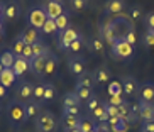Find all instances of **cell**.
I'll use <instances>...</instances> for the list:
<instances>
[{"label": "cell", "mask_w": 154, "mask_h": 132, "mask_svg": "<svg viewBox=\"0 0 154 132\" xmlns=\"http://www.w3.org/2000/svg\"><path fill=\"white\" fill-rule=\"evenodd\" d=\"M86 46H88L90 53H93V54H102V53H103V39L100 36L88 37V39H86Z\"/></svg>", "instance_id": "obj_19"}, {"label": "cell", "mask_w": 154, "mask_h": 132, "mask_svg": "<svg viewBox=\"0 0 154 132\" xmlns=\"http://www.w3.org/2000/svg\"><path fill=\"white\" fill-rule=\"evenodd\" d=\"M110 54L115 59H131L134 56V46L129 44L125 39H117L112 46Z\"/></svg>", "instance_id": "obj_4"}, {"label": "cell", "mask_w": 154, "mask_h": 132, "mask_svg": "<svg viewBox=\"0 0 154 132\" xmlns=\"http://www.w3.org/2000/svg\"><path fill=\"white\" fill-rule=\"evenodd\" d=\"M69 107H82V100L76 97L75 91H68L63 97V109H69Z\"/></svg>", "instance_id": "obj_24"}, {"label": "cell", "mask_w": 154, "mask_h": 132, "mask_svg": "<svg viewBox=\"0 0 154 132\" xmlns=\"http://www.w3.org/2000/svg\"><path fill=\"white\" fill-rule=\"evenodd\" d=\"M15 73L12 71V68H5L2 73H0V85H4L5 88H9V87H12L14 85V81H15Z\"/></svg>", "instance_id": "obj_23"}, {"label": "cell", "mask_w": 154, "mask_h": 132, "mask_svg": "<svg viewBox=\"0 0 154 132\" xmlns=\"http://www.w3.org/2000/svg\"><path fill=\"white\" fill-rule=\"evenodd\" d=\"M2 37H4V34H0V41H2Z\"/></svg>", "instance_id": "obj_54"}, {"label": "cell", "mask_w": 154, "mask_h": 132, "mask_svg": "<svg viewBox=\"0 0 154 132\" xmlns=\"http://www.w3.org/2000/svg\"><path fill=\"white\" fill-rule=\"evenodd\" d=\"M91 132H95V130H91Z\"/></svg>", "instance_id": "obj_56"}, {"label": "cell", "mask_w": 154, "mask_h": 132, "mask_svg": "<svg viewBox=\"0 0 154 132\" xmlns=\"http://www.w3.org/2000/svg\"><path fill=\"white\" fill-rule=\"evenodd\" d=\"M129 44H132V46H136V42H137V36H136V29L132 27V29H129L127 31V34H125V37H124Z\"/></svg>", "instance_id": "obj_43"}, {"label": "cell", "mask_w": 154, "mask_h": 132, "mask_svg": "<svg viewBox=\"0 0 154 132\" xmlns=\"http://www.w3.org/2000/svg\"><path fill=\"white\" fill-rule=\"evenodd\" d=\"M54 22H56V27H58V32H63L64 29H68L69 27V12L68 10H64Z\"/></svg>", "instance_id": "obj_31"}, {"label": "cell", "mask_w": 154, "mask_h": 132, "mask_svg": "<svg viewBox=\"0 0 154 132\" xmlns=\"http://www.w3.org/2000/svg\"><path fill=\"white\" fill-rule=\"evenodd\" d=\"M69 5H71L73 14H80L88 7V0H69Z\"/></svg>", "instance_id": "obj_35"}, {"label": "cell", "mask_w": 154, "mask_h": 132, "mask_svg": "<svg viewBox=\"0 0 154 132\" xmlns=\"http://www.w3.org/2000/svg\"><path fill=\"white\" fill-rule=\"evenodd\" d=\"M125 95H113L109 98V103L110 105H115V107H120L122 103H125Z\"/></svg>", "instance_id": "obj_42"}, {"label": "cell", "mask_w": 154, "mask_h": 132, "mask_svg": "<svg viewBox=\"0 0 154 132\" xmlns=\"http://www.w3.org/2000/svg\"><path fill=\"white\" fill-rule=\"evenodd\" d=\"M49 51V48H48V44L42 41L36 42V44H32V58H36V56H41L44 54V53H48Z\"/></svg>", "instance_id": "obj_37"}, {"label": "cell", "mask_w": 154, "mask_h": 132, "mask_svg": "<svg viewBox=\"0 0 154 132\" xmlns=\"http://www.w3.org/2000/svg\"><path fill=\"white\" fill-rule=\"evenodd\" d=\"M83 44H85V37L80 36V37L76 39V41H75V42H73V44L68 48V51H71L73 54H78V53H80V51L83 49Z\"/></svg>", "instance_id": "obj_40"}, {"label": "cell", "mask_w": 154, "mask_h": 132, "mask_svg": "<svg viewBox=\"0 0 154 132\" xmlns=\"http://www.w3.org/2000/svg\"><path fill=\"white\" fill-rule=\"evenodd\" d=\"M95 76H93V71H85L83 75L76 78V87H83V88H91L95 87Z\"/></svg>", "instance_id": "obj_21"}, {"label": "cell", "mask_w": 154, "mask_h": 132, "mask_svg": "<svg viewBox=\"0 0 154 132\" xmlns=\"http://www.w3.org/2000/svg\"><path fill=\"white\" fill-rule=\"evenodd\" d=\"M5 93H7V88H5L4 85H0V98H2V97H5Z\"/></svg>", "instance_id": "obj_49"}, {"label": "cell", "mask_w": 154, "mask_h": 132, "mask_svg": "<svg viewBox=\"0 0 154 132\" xmlns=\"http://www.w3.org/2000/svg\"><path fill=\"white\" fill-rule=\"evenodd\" d=\"M41 32H44L46 36H53V34H56V32H58V27H56V22L53 20V19H48V20H46V24L42 26Z\"/></svg>", "instance_id": "obj_38"}, {"label": "cell", "mask_w": 154, "mask_h": 132, "mask_svg": "<svg viewBox=\"0 0 154 132\" xmlns=\"http://www.w3.org/2000/svg\"><path fill=\"white\" fill-rule=\"evenodd\" d=\"M0 20H5L4 19V4L0 2Z\"/></svg>", "instance_id": "obj_50"}, {"label": "cell", "mask_w": 154, "mask_h": 132, "mask_svg": "<svg viewBox=\"0 0 154 132\" xmlns=\"http://www.w3.org/2000/svg\"><path fill=\"white\" fill-rule=\"evenodd\" d=\"M120 83H122L124 95H127V97H136L137 93H139V83H137V80H136L134 76H131V75L122 76Z\"/></svg>", "instance_id": "obj_10"}, {"label": "cell", "mask_w": 154, "mask_h": 132, "mask_svg": "<svg viewBox=\"0 0 154 132\" xmlns=\"http://www.w3.org/2000/svg\"><path fill=\"white\" fill-rule=\"evenodd\" d=\"M49 54H51V51H48V53H44V54H41V56H36V58H32L31 61H29L31 71L36 75V76H42L46 63H48V59H49Z\"/></svg>", "instance_id": "obj_9"}, {"label": "cell", "mask_w": 154, "mask_h": 132, "mask_svg": "<svg viewBox=\"0 0 154 132\" xmlns=\"http://www.w3.org/2000/svg\"><path fill=\"white\" fill-rule=\"evenodd\" d=\"M146 26H147V29H154V12L147 14V17H146Z\"/></svg>", "instance_id": "obj_48"}, {"label": "cell", "mask_w": 154, "mask_h": 132, "mask_svg": "<svg viewBox=\"0 0 154 132\" xmlns=\"http://www.w3.org/2000/svg\"><path fill=\"white\" fill-rule=\"evenodd\" d=\"M26 20H27V26L36 27V29L41 31L42 26H44L46 20H48L46 9L41 7V5H34V7H31V9L27 10V14H26Z\"/></svg>", "instance_id": "obj_3"}, {"label": "cell", "mask_w": 154, "mask_h": 132, "mask_svg": "<svg viewBox=\"0 0 154 132\" xmlns=\"http://www.w3.org/2000/svg\"><path fill=\"white\" fill-rule=\"evenodd\" d=\"M34 125H36L37 132H54L56 129H58L59 122H58V118H56V115L53 114V112L42 110L41 114H39V117L34 120Z\"/></svg>", "instance_id": "obj_2"}, {"label": "cell", "mask_w": 154, "mask_h": 132, "mask_svg": "<svg viewBox=\"0 0 154 132\" xmlns=\"http://www.w3.org/2000/svg\"><path fill=\"white\" fill-rule=\"evenodd\" d=\"M44 9H46L48 19H53V20H56V19L64 12L63 2H59V0H48L46 5H44Z\"/></svg>", "instance_id": "obj_12"}, {"label": "cell", "mask_w": 154, "mask_h": 132, "mask_svg": "<svg viewBox=\"0 0 154 132\" xmlns=\"http://www.w3.org/2000/svg\"><path fill=\"white\" fill-rule=\"evenodd\" d=\"M14 61H15V56L10 49H5L0 53V63L4 64V68H12L14 66Z\"/></svg>", "instance_id": "obj_30"}, {"label": "cell", "mask_w": 154, "mask_h": 132, "mask_svg": "<svg viewBox=\"0 0 154 132\" xmlns=\"http://www.w3.org/2000/svg\"><path fill=\"white\" fill-rule=\"evenodd\" d=\"M19 36L22 37V41L27 46H32V44H36V42L41 41V31L36 27H31V26H27Z\"/></svg>", "instance_id": "obj_13"}, {"label": "cell", "mask_w": 154, "mask_h": 132, "mask_svg": "<svg viewBox=\"0 0 154 132\" xmlns=\"http://www.w3.org/2000/svg\"><path fill=\"white\" fill-rule=\"evenodd\" d=\"M26 112H27V117L29 118H34V120H36V118L39 117V114L42 112L41 103H37V102H34V100L26 102Z\"/></svg>", "instance_id": "obj_25"}, {"label": "cell", "mask_w": 154, "mask_h": 132, "mask_svg": "<svg viewBox=\"0 0 154 132\" xmlns=\"http://www.w3.org/2000/svg\"><path fill=\"white\" fill-rule=\"evenodd\" d=\"M105 105H107V114H109V118L119 117V107H115V105H110L109 102H105Z\"/></svg>", "instance_id": "obj_44"}, {"label": "cell", "mask_w": 154, "mask_h": 132, "mask_svg": "<svg viewBox=\"0 0 154 132\" xmlns=\"http://www.w3.org/2000/svg\"><path fill=\"white\" fill-rule=\"evenodd\" d=\"M80 36H83L82 32L78 31V29H75L73 26H69L68 29H64L63 32H59V37H58V48L61 51H68V48L73 44V42L76 41Z\"/></svg>", "instance_id": "obj_5"}, {"label": "cell", "mask_w": 154, "mask_h": 132, "mask_svg": "<svg viewBox=\"0 0 154 132\" xmlns=\"http://www.w3.org/2000/svg\"><path fill=\"white\" fill-rule=\"evenodd\" d=\"M56 97V88L53 83H46V90H44V102H53Z\"/></svg>", "instance_id": "obj_39"}, {"label": "cell", "mask_w": 154, "mask_h": 132, "mask_svg": "<svg viewBox=\"0 0 154 132\" xmlns=\"http://www.w3.org/2000/svg\"><path fill=\"white\" fill-rule=\"evenodd\" d=\"M140 132H154V120H147V122L140 124Z\"/></svg>", "instance_id": "obj_45"}, {"label": "cell", "mask_w": 154, "mask_h": 132, "mask_svg": "<svg viewBox=\"0 0 154 132\" xmlns=\"http://www.w3.org/2000/svg\"><path fill=\"white\" fill-rule=\"evenodd\" d=\"M44 90H46V83H37V85H34L32 100L37 102V103H44Z\"/></svg>", "instance_id": "obj_33"}, {"label": "cell", "mask_w": 154, "mask_h": 132, "mask_svg": "<svg viewBox=\"0 0 154 132\" xmlns=\"http://www.w3.org/2000/svg\"><path fill=\"white\" fill-rule=\"evenodd\" d=\"M24 48H26V42L22 41V37H20V36H15L14 39H12V42H10V48H9V49L12 51V53H14V56L17 58V56H22Z\"/></svg>", "instance_id": "obj_27"}, {"label": "cell", "mask_w": 154, "mask_h": 132, "mask_svg": "<svg viewBox=\"0 0 154 132\" xmlns=\"http://www.w3.org/2000/svg\"><path fill=\"white\" fill-rule=\"evenodd\" d=\"M109 124H110V130L113 132H127V122H124L120 117H113V118H109Z\"/></svg>", "instance_id": "obj_28"}, {"label": "cell", "mask_w": 154, "mask_h": 132, "mask_svg": "<svg viewBox=\"0 0 154 132\" xmlns=\"http://www.w3.org/2000/svg\"><path fill=\"white\" fill-rule=\"evenodd\" d=\"M93 76H95V83L97 85H103V83H110V78H112V73H110V69L102 64L98 68L93 71Z\"/></svg>", "instance_id": "obj_17"}, {"label": "cell", "mask_w": 154, "mask_h": 132, "mask_svg": "<svg viewBox=\"0 0 154 132\" xmlns=\"http://www.w3.org/2000/svg\"><path fill=\"white\" fill-rule=\"evenodd\" d=\"M88 115L95 122H109V114H107V105H105V102H100L98 107L95 110H91Z\"/></svg>", "instance_id": "obj_18"}, {"label": "cell", "mask_w": 154, "mask_h": 132, "mask_svg": "<svg viewBox=\"0 0 154 132\" xmlns=\"http://www.w3.org/2000/svg\"><path fill=\"white\" fill-rule=\"evenodd\" d=\"M32 93H34V85L27 80H20L15 88V98L26 103V102L32 100Z\"/></svg>", "instance_id": "obj_6"}, {"label": "cell", "mask_w": 154, "mask_h": 132, "mask_svg": "<svg viewBox=\"0 0 154 132\" xmlns=\"http://www.w3.org/2000/svg\"><path fill=\"white\" fill-rule=\"evenodd\" d=\"M98 105H100V98H98L97 95H93V97L90 98V100L86 102V112L90 114L91 110H95L97 107H98Z\"/></svg>", "instance_id": "obj_41"}, {"label": "cell", "mask_w": 154, "mask_h": 132, "mask_svg": "<svg viewBox=\"0 0 154 132\" xmlns=\"http://www.w3.org/2000/svg\"><path fill=\"white\" fill-rule=\"evenodd\" d=\"M4 69H5V68H4V64L0 63V73H2V71H4Z\"/></svg>", "instance_id": "obj_52"}, {"label": "cell", "mask_w": 154, "mask_h": 132, "mask_svg": "<svg viewBox=\"0 0 154 132\" xmlns=\"http://www.w3.org/2000/svg\"><path fill=\"white\" fill-rule=\"evenodd\" d=\"M4 31H5V24L4 20H0V34H4Z\"/></svg>", "instance_id": "obj_51"}, {"label": "cell", "mask_w": 154, "mask_h": 132, "mask_svg": "<svg viewBox=\"0 0 154 132\" xmlns=\"http://www.w3.org/2000/svg\"><path fill=\"white\" fill-rule=\"evenodd\" d=\"M125 9V0H107L105 2V14L107 15H119Z\"/></svg>", "instance_id": "obj_16"}, {"label": "cell", "mask_w": 154, "mask_h": 132, "mask_svg": "<svg viewBox=\"0 0 154 132\" xmlns=\"http://www.w3.org/2000/svg\"><path fill=\"white\" fill-rule=\"evenodd\" d=\"M75 93H76V97L82 100V103H83V102L86 103V102L90 100L91 97L95 95L91 88H83V87H75Z\"/></svg>", "instance_id": "obj_32"}, {"label": "cell", "mask_w": 154, "mask_h": 132, "mask_svg": "<svg viewBox=\"0 0 154 132\" xmlns=\"http://www.w3.org/2000/svg\"><path fill=\"white\" fill-rule=\"evenodd\" d=\"M107 91H109V95H110V97H113V95H124L122 83L117 81V80L110 81V83H109V87H107Z\"/></svg>", "instance_id": "obj_36"}, {"label": "cell", "mask_w": 154, "mask_h": 132, "mask_svg": "<svg viewBox=\"0 0 154 132\" xmlns=\"http://www.w3.org/2000/svg\"><path fill=\"white\" fill-rule=\"evenodd\" d=\"M63 114H69V115H82V107H69V109H63Z\"/></svg>", "instance_id": "obj_46"}, {"label": "cell", "mask_w": 154, "mask_h": 132, "mask_svg": "<svg viewBox=\"0 0 154 132\" xmlns=\"http://www.w3.org/2000/svg\"><path fill=\"white\" fill-rule=\"evenodd\" d=\"M59 2H63V0H59Z\"/></svg>", "instance_id": "obj_55"}, {"label": "cell", "mask_w": 154, "mask_h": 132, "mask_svg": "<svg viewBox=\"0 0 154 132\" xmlns=\"http://www.w3.org/2000/svg\"><path fill=\"white\" fill-rule=\"evenodd\" d=\"M95 120L91 117H82L80 118V124H78V130L80 132H91L95 130Z\"/></svg>", "instance_id": "obj_29"}, {"label": "cell", "mask_w": 154, "mask_h": 132, "mask_svg": "<svg viewBox=\"0 0 154 132\" xmlns=\"http://www.w3.org/2000/svg\"><path fill=\"white\" fill-rule=\"evenodd\" d=\"M27 69H31V64H29V59L22 58V56H17L14 61V66H12V71L15 73V76H22Z\"/></svg>", "instance_id": "obj_20"}, {"label": "cell", "mask_w": 154, "mask_h": 132, "mask_svg": "<svg viewBox=\"0 0 154 132\" xmlns=\"http://www.w3.org/2000/svg\"><path fill=\"white\" fill-rule=\"evenodd\" d=\"M140 17H142V7L132 5L131 9H129V12H127V19L134 24V22H137V20H140Z\"/></svg>", "instance_id": "obj_34"}, {"label": "cell", "mask_w": 154, "mask_h": 132, "mask_svg": "<svg viewBox=\"0 0 154 132\" xmlns=\"http://www.w3.org/2000/svg\"><path fill=\"white\" fill-rule=\"evenodd\" d=\"M100 37L107 41L110 44V48L113 46V42L117 41V36H115V31H113V26H112V20L105 22L102 27H100Z\"/></svg>", "instance_id": "obj_15"}, {"label": "cell", "mask_w": 154, "mask_h": 132, "mask_svg": "<svg viewBox=\"0 0 154 132\" xmlns=\"http://www.w3.org/2000/svg\"><path fill=\"white\" fill-rule=\"evenodd\" d=\"M142 42H144L146 46H151V48H154V34L146 32V36H144V39H142Z\"/></svg>", "instance_id": "obj_47"}, {"label": "cell", "mask_w": 154, "mask_h": 132, "mask_svg": "<svg viewBox=\"0 0 154 132\" xmlns=\"http://www.w3.org/2000/svg\"><path fill=\"white\" fill-rule=\"evenodd\" d=\"M80 118L76 115H69V114H63L59 118V127L63 129L64 132L71 130V129H78V124H80Z\"/></svg>", "instance_id": "obj_14"}, {"label": "cell", "mask_w": 154, "mask_h": 132, "mask_svg": "<svg viewBox=\"0 0 154 132\" xmlns=\"http://www.w3.org/2000/svg\"><path fill=\"white\" fill-rule=\"evenodd\" d=\"M20 4L17 0H9L7 4H4V19L5 20H15L20 17Z\"/></svg>", "instance_id": "obj_11"}, {"label": "cell", "mask_w": 154, "mask_h": 132, "mask_svg": "<svg viewBox=\"0 0 154 132\" xmlns=\"http://www.w3.org/2000/svg\"><path fill=\"white\" fill-rule=\"evenodd\" d=\"M56 69H58V56H56L54 53H51L49 59H48V63H46L42 76H53V75L56 73Z\"/></svg>", "instance_id": "obj_26"}, {"label": "cell", "mask_w": 154, "mask_h": 132, "mask_svg": "<svg viewBox=\"0 0 154 132\" xmlns=\"http://www.w3.org/2000/svg\"><path fill=\"white\" fill-rule=\"evenodd\" d=\"M68 71L71 75H75V76H80V75H83L86 71V63L85 59H83V56L76 54V56H71V58H68Z\"/></svg>", "instance_id": "obj_8"}, {"label": "cell", "mask_w": 154, "mask_h": 132, "mask_svg": "<svg viewBox=\"0 0 154 132\" xmlns=\"http://www.w3.org/2000/svg\"><path fill=\"white\" fill-rule=\"evenodd\" d=\"M7 120H9V124L15 129L22 127L24 124L29 120L27 112H26V103L17 100V98H14V100L7 105Z\"/></svg>", "instance_id": "obj_1"}, {"label": "cell", "mask_w": 154, "mask_h": 132, "mask_svg": "<svg viewBox=\"0 0 154 132\" xmlns=\"http://www.w3.org/2000/svg\"><path fill=\"white\" fill-rule=\"evenodd\" d=\"M66 132H80L78 129H71V130H66Z\"/></svg>", "instance_id": "obj_53"}, {"label": "cell", "mask_w": 154, "mask_h": 132, "mask_svg": "<svg viewBox=\"0 0 154 132\" xmlns=\"http://www.w3.org/2000/svg\"><path fill=\"white\" fill-rule=\"evenodd\" d=\"M139 103V102H137ZM139 118L140 122L154 120V105L151 103H139Z\"/></svg>", "instance_id": "obj_22"}, {"label": "cell", "mask_w": 154, "mask_h": 132, "mask_svg": "<svg viewBox=\"0 0 154 132\" xmlns=\"http://www.w3.org/2000/svg\"><path fill=\"white\" fill-rule=\"evenodd\" d=\"M137 98H139V103L154 105V83L152 81H144L142 85H139Z\"/></svg>", "instance_id": "obj_7"}]
</instances>
